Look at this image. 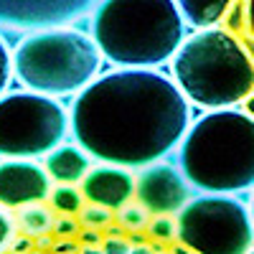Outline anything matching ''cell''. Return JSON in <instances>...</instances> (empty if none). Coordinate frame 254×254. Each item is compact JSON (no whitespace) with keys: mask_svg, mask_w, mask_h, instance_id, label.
Returning a JSON list of instances; mask_svg holds the SVG:
<instances>
[{"mask_svg":"<svg viewBox=\"0 0 254 254\" xmlns=\"http://www.w3.org/2000/svg\"><path fill=\"white\" fill-rule=\"evenodd\" d=\"M71 135L94 160L145 168L188 132L190 107L158 69H115L84 87L71 104Z\"/></svg>","mask_w":254,"mask_h":254,"instance_id":"6da1fadb","label":"cell"},{"mask_svg":"<svg viewBox=\"0 0 254 254\" xmlns=\"http://www.w3.org/2000/svg\"><path fill=\"white\" fill-rule=\"evenodd\" d=\"M92 38L120 69H155L186 41L176 0H102L92 13Z\"/></svg>","mask_w":254,"mask_h":254,"instance_id":"7a4b0ae2","label":"cell"},{"mask_svg":"<svg viewBox=\"0 0 254 254\" xmlns=\"http://www.w3.org/2000/svg\"><path fill=\"white\" fill-rule=\"evenodd\" d=\"M186 181L203 193H239L254 186V117L211 110L188 127L178 145Z\"/></svg>","mask_w":254,"mask_h":254,"instance_id":"3957f363","label":"cell"},{"mask_svg":"<svg viewBox=\"0 0 254 254\" xmlns=\"http://www.w3.org/2000/svg\"><path fill=\"white\" fill-rule=\"evenodd\" d=\"M171 61L173 81L203 110L234 107L254 92V59L229 28L196 31Z\"/></svg>","mask_w":254,"mask_h":254,"instance_id":"277c9868","label":"cell"},{"mask_svg":"<svg viewBox=\"0 0 254 254\" xmlns=\"http://www.w3.org/2000/svg\"><path fill=\"white\" fill-rule=\"evenodd\" d=\"M102 51L84 31L56 26L28 33L13 51V74L26 89L46 97L79 94L97 79Z\"/></svg>","mask_w":254,"mask_h":254,"instance_id":"5b68a950","label":"cell"},{"mask_svg":"<svg viewBox=\"0 0 254 254\" xmlns=\"http://www.w3.org/2000/svg\"><path fill=\"white\" fill-rule=\"evenodd\" d=\"M71 115L54 97L10 92L0 97V158H41L66 140Z\"/></svg>","mask_w":254,"mask_h":254,"instance_id":"8992f818","label":"cell"},{"mask_svg":"<svg viewBox=\"0 0 254 254\" xmlns=\"http://www.w3.org/2000/svg\"><path fill=\"white\" fill-rule=\"evenodd\" d=\"M178 242L196 254H247L254 244L249 208L231 193H203L178 211Z\"/></svg>","mask_w":254,"mask_h":254,"instance_id":"52a82bcc","label":"cell"},{"mask_svg":"<svg viewBox=\"0 0 254 254\" xmlns=\"http://www.w3.org/2000/svg\"><path fill=\"white\" fill-rule=\"evenodd\" d=\"M102 0H0V28L41 31L94 13Z\"/></svg>","mask_w":254,"mask_h":254,"instance_id":"ba28073f","label":"cell"},{"mask_svg":"<svg viewBox=\"0 0 254 254\" xmlns=\"http://www.w3.org/2000/svg\"><path fill=\"white\" fill-rule=\"evenodd\" d=\"M135 198L153 216H173L188 203L190 188L181 168L171 163L145 165L135 178Z\"/></svg>","mask_w":254,"mask_h":254,"instance_id":"9c48e42d","label":"cell"},{"mask_svg":"<svg viewBox=\"0 0 254 254\" xmlns=\"http://www.w3.org/2000/svg\"><path fill=\"white\" fill-rule=\"evenodd\" d=\"M51 176L28 158H5L0 163V206L20 208L44 203L51 196Z\"/></svg>","mask_w":254,"mask_h":254,"instance_id":"30bf717a","label":"cell"},{"mask_svg":"<svg viewBox=\"0 0 254 254\" xmlns=\"http://www.w3.org/2000/svg\"><path fill=\"white\" fill-rule=\"evenodd\" d=\"M79 186L87 203H97L112 211L130 203L135 196V176L130 173V168L110 165V163L92 168Z\"/></svg>","mask_w":254,"mask_h":254,"instance_id":"8fae6325","label":"cell"},{"mask_svg":"<svg viewBox=\"0 0 254 254\" xmlns=\"http://www.w3.org/2000/svg\"><path fill=\"white\" fill-rule=\"evenodd\" d=\"M44 168L51 176V181L74 186V183H81L84 176L92 171V155L84 150L81 145L61 142L59 147H54V150L46 155Z\"/></svg>","mask_w":254,"mask_h":254,"instance_id":"7c38bea8","label":"cell"},{"mask_svg":"<svg viewBox=\"0 0 254 254\" xmlns=\"http://www.w3.org/2000/svg\"><path fill=\"white\" fill-rule=\"evenodd\" d=\"M176 3L181 8L186 26L203 31V28H214L219 20H224L237 0H176Z\"/></svg>","mask_w":254,"mask_h":254,"instance_id":"4fadbf2b","label":"cell"},{"mask_svg":"<svg viewBox=\"0 0 254 254\" xmlns=\"http://www.w3.org/2000/svg\"><path fill=\"white\" fill-rule=\"evenodd\" d=\"M15 224L20 226L23 234L36 239L41 234H51L54 224H56V216H54V211L44 203H28V206H20L18 216H15Z\"/></svg>","mask_w":254,"mask_h":254,"instance_id":"5bb4252c","label":"cell"},{"mask_svg":"<svg viewBox=\"0 0 254 254\" xmlns=\"http://www.w3.org/2000/svg\"><path fill=\"white\" fill-rule=\"evenodd\" d=\"M51 206L54 211H59L61 216H74L84 208V196H81V188L76 186H66V183H59L54 190H51Z\"/></svg>","mask_w":254,"mask_h":254,"instance_id":"9a60e30c","label":"cell"},{"mask_svg":"<svg viewBox=\"0 0 254 254\" xmlns=\"http://www.w3.org/2000/svg\"><path fill=\"white\" fill-rule=\"evenodd\" d=\"M79 224H84V229H107L112 224V208H104L97 203H89L79 211Z\"/></svg>","mask_w":254,"mask_h":254,"instance_id":"2e32d148","label":"cell"},{"mask_svg":"<svg viewBox=\"0 0 254 254\" xmlns=\"http://www.w3.org/2000/svg\"><path fill=\"white\" fill-rule=\"evenodd\" d=\"M117 219L125 229H145L147 224H150V219H147V211L142 208V203H125L122 208H117Z\"/></svg>","mask_w":254,"mask_h":254,"instance_id":"e0dca14e","label":"cell"},{"mask_svg":"<svg viewBox=\"0 0 254 254\" xmlns=\"http://www.w3.org/2000/svg\"><path fill=\"white\" fill-rule=\"evenodd\" d=\"M147 237H153L155 242H173L178 239V224L171 216H153L147 224Z\"/></svg>","mask_w":254,"mask_h":254,"instance_id":"ac0fdd59","label":"cell"},{"mask_svg":"<svg viewBox=\"0 0 254 254\" xmlns=\"http://www.w3.org/2000/svg\"><path fill=\"white\" fill-rule=\"evenodd\" d=\"M15 219L10 216V208L0 206V254H3L5 249H10V242L15 237Z\"/></svg>","mask_w":254,"mask_h":254,"instance_id":"d6986e66","label":"cell"},{"mask_svg":"<svg viewBox=\"0 0 254 254\" xmlns=\"http://www.w3.org/2000/svg\"><path fill=\"white\" fill-rule=\"evenodd\" d=\"M10 76H13V56H10V51L5 46L3 36H0V97H3V92L8 89Z\"/></svg>","mask_w":254,"mask_h":254,"instance_id":"ffe728a7","label":"cell"},{"mask_svg":"<svg viewBox=\"0 0 254 254\" xmlns=\"http://www.w3.org/2000/svg\"><path fill=\"white\" fill-rule=\"evenodd\" d=\"M76 231H79V221H76L74 216H61V219H56V224H54V234H56L59 239H71Z\"/></svg>","mask_w":254,"mask_h":254,"instance_id":"44dd1931","label":"cell"},{"mask_svg":"<svg viewBox=\"0 0 254 254\" xmlns=\"http://www.w3.org/2000/svg\"><path fill=\"white\" fill-rule=\"evenodd\" d=\"M102 252L104 254H130L132 252V244L127 242L125 237H107L102 242Z\"/></svg>","mask_w":254,"mask_h":254,"instance_id":"7402d4cb","label":"cell"},{"mask_svg":"<svg viewBox=\"0 0 254 254\" xmlns=\"http://www.w3.org/2000/svg\"><path fill=\"white\" fill-rule=\"evenodd\" d=\"M33 249V242L28 234H20V237H13L10 242V254H28Z\"/></svg>","mask_w":254,"mask_h":254,"instance_id":"603a6c76","label":"cell"},{"mask_svg":"<svg viewBox=\"0 0 254 254\" xmlns=\"http://www.w3.org/2000/svg\"><path fill=\"white\" fill-rule=\"evenodd\" d=\"M244 36L254 38V0L244 3Z\"/></svg>","mask_w":254,"mask_h":254,"instance_id":"cb8c5ba5","label":"cell"},{"mask_svg":"<svg viewBox=\"0 0 254 254\" xmlns=\"http://www.w3.org/2000/svg\"><path fill=\"white\" fill-rule=\"evenodd\" d=\"M51 249H54V254H79V244L71 239H59Z\"/></svg>","mask_w":254,"mask_h":254,"instance_id":"d4e9b609","label":"cell"},{"mask_svg":"<svg viewBox=\"0 0 254 254\" xmlns=\"http://www.w3.org/2000/svg\"><path fill=\"white\" fill-rule=\"evenodd\" d=\"M81 244H87V247H102V234L97 229H87V231H81Z\"/></svg>","mask_w":254,"mask_h":254,"instance_id":"484cf974","label":"cell"},{"mask_svg":"<svg viewBox=\"0 0 254 254\" xmlns=\"http://www.w3.org/2000/svg\"><path fill=\"white\" fill-rule=\"evenodd\" d=\"M33 247L36 249H51L54 247V239H51V234H41V237H36V242H33Z\"/></svg>","mask_w":254,"mask_h":254,"instance_id":"4316f807","label":"cell"},{"mask_svg":"<svg viewBox=\"0 0 254 254\" xmlns=\"http://www.w3.org/2000/svg\"><path fill=\"white\" fill-rule=\"evenodd\" d=\"M127 242L135 244V247H140V244H145V242H147V237L142 234V229H137V231H132V234L127 237Z\"/></svg>","mask_w":254,"mask_h":254,"instance_id":"83f0119b","label":"cell"},{"mask_svg":"<svg viewBox=\"0 0 254 254\" xmlns=\"http://www.w3.org/2000/svg\"><path fill=\"white\" fill-rule=\"evenodd\" d=\"M122 229H125L122 224H120V226H107V237H125Z\"/></svg>","mask_w":254,"mask_h":254,"instance_id":"f1b7e54d","label":"cell"},{"mask_svg":"<svg viewBox=\"0 0 254 254\" xmlns=\"http://www.w3.org/2000/svg\"><path fill=\"white\" fill-rule=\"evenodd\" d=\"M244 110H247V115H249V117H254V94L244 99Z\"/></svg>","mask_w":254,"mask_h":254,"instance_id":"f546056e","label":"cell"},{"mask_svg":"<svg viewBox=\"0 0 254 254\" xmlns=\"http://www.w3.org/2000/svg\"><path fill=\"white\" fill-rule=\"evenodd\" d=\"M130 254H155V249H147L145 244H140V247H132Z\"/></svg>","mask_w":254,"mask_h":254,"instance_id":"4dcf8cb0","label":"cell"},{"mask_svg":"<svg viewBox=\"0 0 254 254\" xmlns=\"http://www.w3.org/2000/svg\"><path fill=\"white\" fill-rule=\"evenodd\" d=\"M173 254H196V252L188 249L186 244H176V247H173Z\"/></svg>","mask_w":254,"mask_h":254,"instance_id":"1f68e13d","label":"cell"},{"mask_svg":"<svg viewBox=\"0 0 254 254\" xmlns=\"http://www.w3.org/2000/svg\"><path fill=\"white\" fill-rule=\"evenodd\" d=\"M242 41H244V46H247V51H249V54H252V59H254V38H249V36H244Z\"/></svg>","mask_w":254,"mask_h":254,"instance_id":"d6a6232c","label":"cell"},{"mask_svg":"<svg viewBox=\"0 0 254 254\" xmlns=\"http://www.w3.org/2000/svg\"><path fill=\"white\" fill-rule=\"evenodd\" d=\"M81 254H104V252H102V247H99V249H92V247H84V249H81Z\"/></svg>","mask_w":254,"mask_h":254,"instance_id":"836d02e7","label":"cell"},{"mask_svg":"<svg viewBox=\"0 0 254 254\" xmlns=\"http://www.w3.org/2000/svg\"><path fill=\"white\" fill-rule=\"evenodd\" d=\"M249 214H252V221H254V193H252V206H249Z\"/></svg>","mask_w":254,"mask_h":254,"instance_id":"e575fe53","label":"cell"},{"mask_svg":"<svg viewBox=\"0 0 254 254\" xmlns=\"http://www.w3.org/2000/svg\"><path fill=\"white\" fill-rule=\"evenodd\" d=\"M28 254H46V252H44V249H36V247H33V249H31Z\"/></svg>","mask_w":254,"mask_h":254,"instance_id":"d590c367","label":"cell"},{"mask_svg":"<svg viewBox=\"0 0 254 254\" xmlns=\"http://www.w3.org/2000/svg\"><path fill=\"white\" fill-rule=\"evenodd\" d=\"M247 254H254V249H249V252H247Z\"/></svg>","mask_w":254,"mask_h":254,"instance_id":"8d00e7d4","label":"cell"},{"mask_svg":"<svg viewBox=\"0 0 254 254\" xmlns=\"http://www.w3.org/2000/svg\"><path fill=\"white\" fill-rule=\"evenodd\" d=\"M158 254H163V252H158Z\"/></svg>","mask_w":254,"mask_h":254,"instance_id":"74e56055","label":"cell"}]
</instances>
